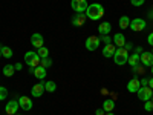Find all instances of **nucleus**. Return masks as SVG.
<instances>
[{"mask_svg":"<svg viewBox=\"0 0 153 115\" xmlns=\"http://www.w3.org/2000/svg\"><path fill=\"white\" fill-rule=\"evenodd\" d=\"M84 14H86L87 19H91V20H101V17L104 16V8L101 6L100 3H92V5L87 6Z\"/></svg>","mask_w":153,"mask_h":115,"instance_id":"1","label":"nucleus"},{"mask_svg":"<svg viewBox=\"0 0 153 115\" xmlns=\"http://www.w3.org/2000/svg\"><path fill=\"white\" fill-rule=\"evenodd\" d=\"M127 60H129V51H127L126 48H117L115 55H113L115 65L123 66V65H126V63H127Z\"/></svg>","mask_w":153,"mask_h":115,"instance_id":"2","label":"nucleus"},{"mask_svg":"<svg viewBox=\"0 0 153 115\" xmlns=\"http://www.w3.org/2000/svg\"><path fill=\"white\" fill-rule=\"evenodd\" d=\"M40 57H38L37 52H34V51H28L26 54H25V61H26V65L29 68H37L40 66Z\"/></svg>","mask_w":153,"mask_h":115,"instance_id":"3","label":"nucleus"},{"mask_svg":"<svg viewBox=\"0 0 153 115\" xmlns=\"http://www.w3.org/2000/svg\"><path fill=\"white\" fill-rule=\"evenodd\" d=\"M71 6H72V9L76 12V14H83V12H86L89 3H87V0H72Z\"/></svg>","mask_w":153,"mask_h":115,"instance_id":"4","label":"nucleus"},{"mask_svg":"<svg viewBox=\"0 0 153 115\" xmlns=\"http://www.w3.org/2000/svg\"><path fill=\"white\" fill-rule=\"evenodd\" d=\"M146 26H147V22L144 20V19H133V20H130V29L133 31V32H139V31H144L146 29Z\"/></svg>","mask_w":153,"mask_h":115,"instance_id":"5","label":"nucleus"},{"mask_svg":"<svg viewBox=\"0 0 153 115\" xmlns=\"http://www.w3.org/2000/svg\"><path fill=\"white\" fill-rule=\"evenodd\" d=\"M138 98L139 100H143V101H149L152 100V95H153V89L149 87V86H141L138 89Z\"/></svg>","mask_w":153,"mask_h":115,"instance_id":"6","label":"nucleus"},{"mask_svg":"<svg viewBox=\"0 0 153 115\" xmlns=\"http://www.w3.org/2000/svg\"><path fill=\"white\" fill-rule=\"evenodd\" d=\"M100 43H101V38L100 37H97V35H91V37H87L86 38V49L87 51H97L98 49V46H100Z\"/></svg>","mask_w":153,"mask_h":115,"instance_id":"7","label":"nucleus"},{"mask_svg":"<svg viewBox=\"0 0 153 115\" xmlns=\"http://www.w3.org/2000/svg\"><path fill=\"white\" fill-rule=\"evenodd\" d=\"M19 106L23 111H31L32 109V100L29 97H26V95H22L19 98Z\"/></svg>","mask_w":153,"mask_h":115,"instance_id":"8","label":"nucleus"},{"mask_svg":"<svg viewBox=\"0 0 153 115\" xmlns=\"http://www.w3.org/2000/svg\"><path fill=\"white\" fill-rule=\"evenodd\" d=\"M19 109H20V106H19V101H16V100H11V101H8V105L5 106V112H6L8 115H16Z\"/></svg>","mask_w":153,"mask_h":115,"instance_id":"9","label":"nucleus"},{"mask_svg":"<svg viewBox=\"0 0 153 115\" xmlns=\"http://www.w3.org/2000/svg\"><path fill=\"white\" fill-rule=\"evenodd\" d=\"M43 94H45V83H37V84L32 86V89H31V95L32 97L40 98Z\"/></svg>","mask_w":153,"mask_h":115,"instance_id":"10","label":"nucleus"},{"mask_svg":"<svg viewBox=\"0 0 153 115\" xmlns=\"http://www.w3.org/2000/svg\"><path fill=\"white\" fill-rule=\"evenodd\" d=\"M31 45L34 46V48H42L43 45H45V38H43V35L42 34H32L31 35Z\"/></svg>","mask_w":153,"mask_h":115,"instance_id":"11","label":"nucleus"},{"mask_svg":"<svg viewBox=\"0 0 153 115\" xmlns=\"http://www.w3.org/2000/svg\"><path fill=\"white\" fill-rule=\"evenodd\" d=\"M139 58H141L143 66H152V65H153V54H152V52H147V51H144V52L139 55Z\"/></svg>","mask_w":153,"mask_h":115,"instance_id":"12","label":"nucleus"},{"mask_svg":"<svg viewBox=\"0 0 153 115\" xmlns=\"http://www.w3.org/2000/svg\"><path fill=\"white\" fill-rule=\"evenodd\" d=\"M110 31H112V25H110L109 22H101V23H100L98 32H100L101 35H109Z\"/></svg>","mask_w":153,"mask_h":115,"instance_id":"13","label":"nucleus"},{"mask_svg":"<svg viewBox=\"0 0 153 115\" xmlns=\"http://www.w3.org/2000/svg\"><path fill=\"white\" fill-rule=\"evenodd\" d=\"M139 87H141V83H139V80H138V78H132L129 83H127V91H129V92L136 94Z\"/></svg>","mask_w":153,"mask_h":115,"instance_id":"14","label":"nucleus"},{"mask_svg":"<svg viewBox=\"0 0 153 115\" xmlns=\"http://www.w3.org/2000/svg\"><path fill=\"white\" fill-rule=\"evenodd\" d=\"M115 51H117V46H115L113 43H109V45H106L104 48H103V55L104 57H112L113 58V55H115Z\"/></svg>","mask_w":153,"mask_h":115,"instance_id":"15","label":"nucleus"},{"mask_svg":"<svg viewBox=\"0 0 153 115\" xmlns=\"http://www.w3.org/2000/svg\"><path fill=\"white\" fill-rule=\"evenodd\" d=\"M46 74H48V71H46V68H43V66L34 68V72H32V75L35 77V78H38V80H43L45 77H46Z\"/></svg>","mask_w":153,"mask_h":115,"instance_id":"16","label":"nucleus"},{"mask_svg":"<svg viewBox=\"0 0 153 115\" xmlns=\"http://www.w3.org/2000/svg\"><path fill=\"white\" fill-rule=\"evenodd\" d=\"M113 45L117 48H124L126 46V37L123 34H115L113 35Z\"/></svg>","mask_w":153,"mask_h":115,"instance_id":"17","label":"nucleus"},{"mask_svg":"<svg viewBox=\"0 0 153 115\" xmlns=\"http://www.w3.org/2000/svg\"><path fill=\"white\" fill-rule=\"evenodd\" d=\"M86 14H84V12H83V14H76L74 19H72V25H74V26H83V25L86 23Z\"/></svg>","mask_w":153,"mask_h":115,"instance_id":"18","label":"nucleus"},{"mask_svg":"<svg viewBox=\"0 0 153 115\" xmlns=\"http://www.w3.org/2000/svg\"><path fill=\"white\" fill-rule=\"evenodd\" d=\"M103 109H104L106 112H113V109H115V101H113L112 98L104 100V103H103Z\"/></svg>","mask_w":153,"mask_h":115,"instance_id":"19","label":"nucleus"},{"mask_svg":"<svg viewBox=\"0 0 153 115\" xmlns=\"http://www.w3.org/2000/svg\"><path fill=\"white\" fill-rule=\"evenodd\" d=\"M0 51H2V55L5 58H12V55H14V52H12V49L9 46H3V45H0Z\"/></svg>","mask_w":153,"mask_h":115,"instance_id":"20","label":"nucleus"},{"mask_svg":"<svg viewBox=\"0 0 153 115\" xmlns=\"http://www.w3.org/2000/svg\"><path fill=\"white\" fill-rule=\"evenodd\" d=\"M139 61H141V58H139V54H132V55H129V60H127V63L133 68V66H136V65H139Z\"/></svg>","mask_w":153,"mask_h":115,"instance_id":"21","label":"nucleus"},{"mask_svg":"<svg viewBox=\"0 0 153 115\" xmlns=\"http://www.w3.org/2000/svg\"><path fill=\"white\" fill-rule=\"evenodd\" d=\"M118 25H120V28H121V29L129 28V26H130V19L127 17V16H123V17H120V22H118Z\"/></svg>","mask_w":153,"mask_h":115,"instance_id":"22","label":"nucleus"},{"mask_svg":"<svg viewBox=\"0 0 153 115\" xmlns=\"http://www.w3.org/2000/svg\"><path fill=\"white\" fill-rule=\"evenodd\" d=\"M14 72H16L14 65H6V66H3V75H5V77H12V75H14Z\"/></svg>","mask_w":153,"mask_h":115,"instance_id":"23","label":"nucleus"},{"mask_svg":"<svg viewBox=\"0 0 153 115\" xmlns=\"http://www.w3.org/2000/svg\"><path fill=\"white\" fill-rule=\"evenodd\" d=\"M45 91H48V92H55V91H57L55 81H52V80L46 81V83H45Z\"/></svg>","mask_w":153,"mask_h":115,"instance_id":"24","label":"nucleus"},{"mask_svg":"<svg viewBox=\"0 0 153 115\" xmlns=\"http://www.w3.org/2000/svg\"><path fill=\"white\" fill-rule=\"evenodd\" d=\"M37 54H38V57H40V58H46V57H49V49L45 48V46H42V48L37 49Z\"/></svg>","mask_w":153,"mask_h":115,"instance_id":"25","label":"nucleus"},{"mask_svg":"<svg viewBox=\"0 0 153 115\" xmlns=\"http://www.w3.org/2000/svg\"><path fill=\"white\" fill-rule=\"evenodd\" d=\"M40 66H43V68H51V66H52V60H51L49 57H46V58H42L40 60Z\"/></svg>","mask_w":153,"mask_h":115,"instance_id":"26","label":"nucleus"},{"mask_svg":"<svg viewBox=\"0 0 153 115\" xmlns=\"http://www.w3.org/2000/svg\"><path fill=\"white\" fill-rule=\"evenodd\" d=\"M6 97H8V89L3 87V86H0V101H3Z\"/></svg>","mask_w":153,"mask_h":115,"instance_id":"27","label":"nucleus"},{"mask_svg":"<svg viewBox=\"0 0 153 115\" xmlns=\"http://www.w3.org/2000/svg\"><path fill=\"white\" fill-rule=\"evenodd\" d=\"M144 109H146L147 112H150V111H153V101H152V100H149V101H146V105H144Z\"/></svg>","mask_w":153,"mask_h":115,"instance_id":"28","label":"nucleus"},{"mask_svg":"<svg viewBox=\"0 0 153 115\" xmlns=\"http://www.w3.org/2000/svg\"><path fill=\"white\" fill-rule=\"evenodd\" d=\"M132 69H133V72H135V74H144V68H143V66H139V65L133 66Z\"/></svg>","mask_w":153,"mask_h":115,"instance_id":"29","label":"nucleus"},{"mask_svg":"<svg viewBox=\"0 0 153 115\" xmlns=\"http://www.w3.org/2000/svg\"><path fill=\"white\" fill-rule=\"evenodd\" d=\"M101 42H104L106 45L112 43V37L110 35H101Z\"/></svg>","mask_w":153,"mask_h":115,"instance_id":"30","label":"nucleus"},{"mask_svg":"<svg viewBox=\"0 0 153 115\" xmlns=\"http://www.w3.org/2000/svg\"><path fill=\"white\" fill-rule=\"evenodd\" d=\"M144 2H146V0H130V3H132L133 6H143Z\"/></svg>","mask_w":153,"mask_h":115,"instance_id":"31","label":"nucleus"},{"mask_svg":"<svg viewBox=\"0 0 153 115\" xmlns=\"http://www.w3.org/2000/svg\"><path fill=\"white\" fill-rule=\"evenodd\" d=\"M95 115H106V111H104L103 108H101V109H97V111H95Z\"/></svg>","mask_w":153,"mask_h":115,"instance_id":"32","label":"nucleus"},{"mask_svg":"<svg viewBox=\"0 0 153 115\" xmlns=\"http://www.w3.org/2000/svg\"><path fill=\"white\" fill-rule=\"evenodd\" d=\"M147 42H149V45H150V46H153V32H152V34H149Z\"/></svg>","mask_w":153,"mask_h":115,"instance_id":"33","label":"nucleus"},{"mask_svg":"<svg viewBox=\"0 0 153 115\" xmlns=\"http://www.w3.org/2000/svg\"><path fill=\"white\" fill-rule=\"evenodd\" d=\"M135 52H136V54H139V55H141V54L144 52V49H143L141 46H136V48H135Z\"/></svg>","mask_w":153,"mask_h":115,"instance_id":"34","label":"nucleus"},{"mask_svg":"<svg viewBox=\"0 0 153 115\" xmlns=\"http://www.w3.org/2000/svg\"><path fill=\"white\" fill-rule=\"evenodd\" d=\"M139 83H141V86H149V78H143Z\"/></svg>","mask_w":153,"mask_h":115,"instance_id":"35","label":"nucleus"},{"mask_svg":"<svg viewBox=\"0 0 153 115\" xmlns=\"http://www.w3.org/2000/svg\"><path fill=\"white\" fill-rule=\"evenodd\" d=\"M124 48H126V49H127V51H130V49H133V48H135V46H133V45H132V43H126V46H124Z\"/></svg>","mask_w":153,"mask_h":115,"instance_id":"36","label":"nucleus"},{"mask_svg":"<svg viewBox=\"0 0 153 115\" xmlns=\"http://www.w3.org/2000/svg\"><path fill=\"white\" fill-rule=\"evenodd\" d=\"M14 68H16V71H20L23 66H22V63H16V65H14Z\"/></svg>","mask_w":153,"mask_h":115,"instance_id":"37","label":"nucleus"},{"mask_svg":"<svg viewBox=\"0 0 153 115\" xmlns=\"http://www.w3.org/2000/svg\"><path fill=\"white\" fill-rule=\"evenodd\" d=\"M149 87L153 89V78H149Z\"/></svg>","mask_w":153,"mask_h":115,"instance_id":"38","label":"nucleus"},{"mask_svg":"<svg viewBox=\"0 0 153 115\" xmlns=\"http://www.w3.org/2000/svg\"><path fill=\"white\" fill-rule=\"evenodd\" d=\"M106 115H115V114H113V112H107Z\"/></svg>","mask_w":153,"mask_h":115,"instance_id":"39","label":"nucleus"},{"mask_svg":"<svg viewBox=\"0 0 153 115\" xmlns=\"http://www.w3.org/2000/svg\"><path fill=\"white\" fill-rule=\"evenodd\" d=\"M0 58H2V51H0Z\"/></svg>","mask_w":153,"mask_h":115,"instance_id":"40","label":"nucleus"},{"mask_svg":"<svg viewBox=\"0 0 153 115\" xmlns=\"http://www.w3.org/2000/svg\"><path fill=\"white\" fill-rule=\"evenodd\" d=\"M152 72H153V65H152Z\"/></svg>","mask_w":153,"mask_h":115,"instance_id":"41","label":"nucleus"},{"mask_svg":"<svg viewBox=\"0 0 153 115\" xmlns=\"http://www.w3.org/2000/svg\"><path fill=\"white\" fill-rule=\"evenodd\" d=\"M152 101H153V95H152Z\"/></svg>","mask_w":153,"mask_h":115,"instance_id":"42","label":"nucleus"},{"mask_svg":"<svg viewBox=\"0 0 153 115\" xmlns=\"http://www.w3.org/2000/svg\"><path fill=\"white\" fill-rule=\"evenodd\" d=\"M152 54H153V51H152Z\"/></svg>","mask_w":153,"mask_h":115,"instance_id":"43","label":"nucleus"},{"mask_svg":"<svg viewBox=\"0 0 153 115\" xmlns=\"http://www.w3.org/2000/svg\"><path fill=\"white\" fill-rule=\"evenodd\" d=\"M16 115H19V114H16Z\"/></svg>","mask_w":153,"mask_h":115,"instance_id":"44","label":"nucleus"}]
</instances>
